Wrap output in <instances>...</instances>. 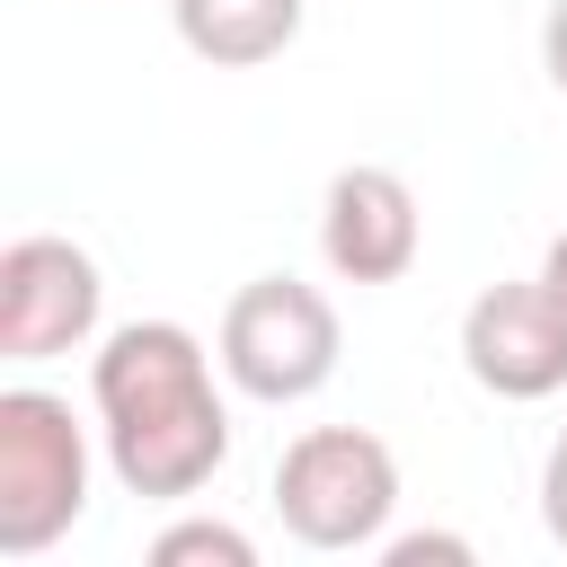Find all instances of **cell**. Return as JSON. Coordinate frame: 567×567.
<instances>
[{"label": "cell", "instance_id": "obj_1", "mask_svg": "<svg viewBox=\"0 0 567 567\" xmlns=\"http://www.w3.org/2000/svg\"><path fill=\"white\" fill-rule=\"evenodd\" d=\"M89 399L106 470L151 505L213 487V470L230 461V408L213 390V354L177 319H124L89 354Z\"/></svg>", "mask_w": 567, "mask_h": 567}, {"label": "cell", "instance_id": "obj_5", "mask_svg": "<svg viewBox=\"0 0 567 567\" xmlns=\"http://www.w3.org/2000/svg\"><path fill=\"white\" fill-rule=\"evenodd\" d=\"M461 372L487 390V399H558L567 390V292L549 275H523V284H487L470 310H461Z\"/></svg>", "mask_w": 567, "mask_h": 567}, {"label": "cell", "instance_id": "obj_11", "mask_svg": "<svg viewBox=\"0 0 567 567\" xmlns=\"http://www.w3.org/2000/svg\"><path fill=\"white\" fill-rule=\"evenodd\" d=\"M540 523H549V540L567 549V434H558L549 461H540Z\"/></svg>", "mask_w": 567, "mask_h": 567}, {"label": "cell", "instance_id": "obj_8", "mask_svg": "<svg viewBox=\"0 0 567 567\" xmlns=\"http://www.w3.org/2000/svg\"><path fill=\"white\" fill-rule=\"evenodd\" d=\"M168 18H177V44H186L195 62H213V71H257V62L292 53L310 0H168Z\"/></svg>", "mask_w": 567, "mask_h": 567}, {"label": "cell", "instance_id": "obj_3", "mask_svg": "<svg viewBox=\"0 0 567 567\" xmlns=\"http://www.w3.org/2000/svg\"><path fill=\"white\" fill-rule=\"evenodd\" d=\"M89 514V425L62 390H0V558L53 549Z\"/></svg>", "mask_w": 567, "mask_h": 567}, {"label": "cell", "instance_id": "obj_10", "mask_svg": "<svg viewBox=\"0 0 567 567\" xmlns=\"http://www.w3.org/2000/svg\"><path fill=\"white\" fill-rule=\"evenodd\" d=\"M381 558H390V567H425V558L470 567V540H461V532H399V540H381Z\"/></svg>", "mask_w": 567, "mask_h": 567}, {"label": "cell", "instance_id": "obj_2", "mask_svg": "<svg viewBox=\"0 0 567 567\" xmlns=\"http://www.w3.org/2000/svg\"><path fill=\"white\" fill-rule=\"evenodd\" d=\"M275 514L301 549H381L399 514V452L372 425H310L275 461Z\"/></svg>", "mask_w": 567, "mask_h": 567}, {"label": "cell", "instance_id": "obj_4", "mask_svg": "<svg viewBox=\"0 0 567 567\" xmlns=\"http://www.w3.org/2000/svg\"><path fill=\"white\" fill-rule=\"evenodd\" d=\"M221 372L239 399H266V408H292V399H319L337 381V301L301 275H248L221 310Z\"/></svg>", "mask_w": 567, "mask_h": 567}, {"label": "cell", "instance_id": "obj_7", "mask_svg": "<svg viewBox=\"0 0 567 567\" xmlns=\"http://www.w3.org/2000/svg\"><path fill=\"white\" fill-rule=\"evenodd\" d=\"M425 248V213H416V186L381 159H354L328 177L319 195V257L337 284H399Z\"/></svg>", "mask_w": 567, "mask_h": 567}, {"label": "cell", "instance_id": "obj_12", "mask_svg": "<svg viewBox=\"0 0 567 567\" xmlns=\"http://www.w3.org/2000/svg\"><path fill=\"white\" fill-rule=\"evenodd\" d=\"M540 71H549V89L567 97V0H549V18H540Z\"/></svg>", "mask_w": 567, "mask_h": 567}, {"label": "cell", "instance_id": "obj_6", "mask_svg": "<svg viewBox=\"0 0 567 567\" xmlns=\"http://www.w3.org/2000/svg\"><path fill=\"white\" fill-rule=\"evenodd\" d=\"M97 310H106V284L80 239L27 230L0 248V354L9 363H53V354L89 346Z\"/></svg>", "mask_w": 567, "mask_h": 567}, {"label": "cell", "instance_id": "obj_9", "mask_svg": "<svg viewBox=\"0 0 567 567\" xmlns=\"http://www.w3.org/2000/svg\"><path fill=\"white\" fill-rule=\"evenodd\" d=\"M151 567H257V540L239 523H213V514H186L151 540Z\"/></svg>", "mask_w": 567, "mask_h": 567}, {"label": "cell", "instance_id": "obj_13", "mask_svg": "<svg viewBox=\"0 0 567 567\" xmlns=\"http://www.w3.org/2000/svg\"><path fill=\"white\" fill-rule=\"evenodd\" d=\"M540 275H549V284H558V292H567V230H558V239H549V257H540Z\"/></svg>", "mask_w": 567, "mask_h": 567}]
</instances>
